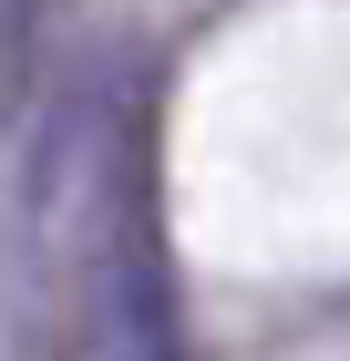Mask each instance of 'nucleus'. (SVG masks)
I'll return each mask as SVG.
<instances>
[{
	"label": "nucleus",
	"mask_w": 350,
	"mask_h": 361,
	"mask_svg": "<svg viewBox=\"0 0 350 361\" xmlns=\"http://www.w3.org/2000/svg\"><path fill=\"white\" fill-rule=\"evenodd\" d=\"M82 279V361H186V320H175V279L155 248V196L144 166L104 196L93 238L73 248Z\"/></svg>",
	"instance_id": "f257e3e1"
},
{
	"label": "nucleus",
	"mask_w": 350,
	"mask_h": 361,
	"mask_svg": "<svg viewBox=\"0 0 350 361\" xmlns=\"http://www.w3.org/2000/svg\"><path fill=\"white\" fill-rule=\"evenodd\" d=\"M31 42H42V0H0V135L31 93Z\"/></svg>",
	"instance_id": "f03ea898"
}]
</instances>
